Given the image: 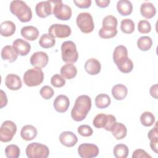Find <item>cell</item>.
<instances>
[{"mask_svg": "<svg viewBox=\"0 0 158 158\" xmlns=\"http://www.w3.org/2000/svg\"><path fill=\"white\" fill-rule=\"evenodd\" d=\"M91 107V99L87 95L78 96L71 110V117L75 121L83 120Z\"/></svg>", "mask_w": 158, "mask_h": 158, "instance_id": "cell-1", "label": "cell"}, {"mask_svg": "<svg viewBox=\"0 0 158 158\" xmlns=\"http://www.w3.org/2000/svg\"><path fill=\"white\" fill-rule=\"evenodd\" d=\"M9 9L11 13L17 16L22 22H28L32 18L31 8L23 1H12L10 4Z\"/></svg>", "mask_w": 158, "mask_h": 158, "instance_id": "cell-2", "label": "cell"}, {"mask_svg": "<svg viewBox=\"0 0 158 158\" xmlns=\"http://www.w3.org/2000/svg\"><path fill=\"white\" fill-rule=\"evenodd\" d=\"M62 60L67 63H75L78 58V53L75 44L72 41H66L61 45Z\"/></svg>", "mask_w": 158, "mask_h": 158, "instance_id": "cell-3", "label": "cell"}, {"mask_svg": "<svg viewBox=\"0 0 158 158\" xmlns=\"http://www.w3.org/2000/svg\"><path fill=\"white\" fill-rule=\"evenodd\" d=\"M23 81L28 86L40 85L44 80V73L41 69L34 67L27 70L23 74Z\"/></svg>", "mask_w": 158, "mask_h": 158, "instance_id": "cell-4", "label": "cell"}, {"mask_svg": "<svg viewBox=\"0 0 158 158\" xmlns=\"http://www.w3.org/2000/svg\"><path fill=\"white\" fill-rule=\"evenodd\" d=\"M25 152L28 158H47L49 155L48 147L39 143L29 144L27 146Z\"/></svg>", "mask_w": 158, "mask_h": 158, "instance_id": "cell-5", "label": "cell"}, {"mask_svg": "<svg viewBox=\"0 0 158 158\" xmlns=\"http://www.w3.org/2000/svg\"><path fill=\"white\" fill-rule=\"evenodd\" d=\"M76 23L81 31L84 33H89L94 28L93 17L88 12L80 13L77 17Z\"/></svg>", "mask_w": 158, "mask_h": 158, "instance_id": "cell-6", "label": "cell"}, {"mask_svg": "<svg viewBox=\"0 0 158 158\" xmlns=\"http://www.w3.org/2000/svg\"><path fill=\"white\" fill-rule=\"evenodd\" d=\"M54 3L53 7V14L54 16L60 20H68L72 17V9L71 7L65 4L62 1H51Z\"/></svg>", "mask_w": 158, "mask_h": 158, "instance_id": "cell-7", "label": "cell"}, {"mask_svg": "<svg viewBox=\"0 0 158 158\" xmlns=\"http://www.w3.org/2000/svg\"><path fill=\"white\" fill-rule=\"evenodd\" d=\"M17 126L10 120L4 121L0 128V140L2 142L7 143L11 141L16 133Z\"/></svg>", "mask_w": 158, "mask_h": 158, "instance_id": "cell-8", "label": "cell"}, {"mask_svg": "<svg viewBox=\"0 0 158 158\" xmlns=\"http://www.w3.org/2000/svg\"><path fill=\"white\" fill-rule=\"evenodd\" d=\"M48 33L54 38H64L69 37L71 35L72 31L70 27L67 25L54 23L49 27Z\"/></svg>", "mask_w": 158, "mask_h": 158, "instance_id": "cell-9", "label": "cell"}, {"mask_svg": "<svg viewBox=\"0 0 158 158\" xmlns=\"http://www.w3.org/2000/svg\"><path fill=\"white\" fill-rule=\"evenodd\" d=\"M99 148L94 144L83 143L78 148V155L82 158H93L99 154Z\"/></svg>", "mask_w": 158, "mask_h": 158, "instance_id": "cell-10", "label": "cell"}, {"mask_svg": "<svg viewBox=\"0 0 158 158\" xmlns=\"http://www.w3.org/2000/svg\"><path fill=\"white\" fill-rule=\"evenodd\" d=\"M30 60L32 66L41 69L46 66L48 63L49 57L46 52L38 51L31 55Z\"/></svg>", "mask_w": 158, "mask_h": 158, "instance_id": "cell-11", "label": "cell"}, {"mask_svg": "<svg viewBox=\"0 0 158 158\" xmlns=\"http://www.w3.org/2000/svg\"><path fill=\"white\" fill-rule=\"evenodd\" d=\"M12 46L17 54L21 56H27L31 49L30 44L21 38L15 40L13 41Z\"/></svg>", "mask_w": 158, "mask_h": 158, "instance_id": "cell-12", "label": "cell"}, {"mask_svg": "<svg viewBox=\"0 0 158 158\" xmlns=\"http://www.w3.org/2000/svg\"><path fill=\"white\" fill-rule=\"evenodd\" d=\"M49 1L39 2L35 7L36 15L40 18H45L52 14V6Z\"/></svg>", "mask_w": 158, "mask_h": 158, "instance_id": "cell-13", "label": "cell"}, {"mask_svg": "<svg viewBox=\"0 0 158 158\" xmlns=\"http://www.w3.org/2000/svg\"><path fill=\"white\" fill-rule=\"evenodd\" d=\"M70 101L67 96L64 94L57 96L54 101L53 106L54 109L59 112L64 113L66 112L69 107Z\"/></svg>", "mask_w": 158, "mask_h": 158, "instance_id": "cell-14", "label": "cell"}, {"mask_svg": "<svg viewBox=\"0 0 158 158\" xmlns=\"http://www.w3.org/2000/svg\"><path fill=\"white\" fill-rule=\"evenodd\" d=\"M59 141L62 145L68 148H71L77 144L78 138L73 132L65 131L60 133L59 136Z\"/></svg>", "mask_w": 158, "mask_h": 158, "instance_id": "cell-15", "label": "cell"}, {"mask_svg": "<svg viewBox=\"0 0 158 158\" xmlns=\"http://www.w3.org/2000/svg\"><path fill=\"white\" fill-rule=\"evenodd\" d=\"M6 86L10 90H19L22 86V82L19 76L14 73L8 74L5 79Z\"/></svg>", "mask_w": 158, "mask_h": 158, "instance_id": "cell-16", "label": "cell"}, {"mask_svg": "<svg viewBox=\"0 0 158 158\" xmlns=\"http://www.w3.org/2000/svg\"><path fill=\"white\" fill-rule=\"evenodd\" d=\"M85 69L86 72L91 75L98 74L101 69V65L98 60L95 58L88 59L85 64Z\"/></svg>", "mask_w": 158, "mask_h": 158, "instance_id": "cell-17", "label": "cell"}, {"mask_svg": "<svg viewBox=\"0 0 158 158\" xmlns=\"http://www.w3.org/2000/svg\"><path fill=\"white\" fill-rule=\"evenodd\" d=\"M128 58V51L125 46L119 45L115 47L113 53V60L117 65Z\"/></svg>", "mask_w": 158, "mask_h": 158, "instance_id": "cell-18", "label": "cell"}, {"mask_svg": "<svg viewBox=\"0 0 158 158\" xmlns=\"http://www.w3.org/2000/svg\"><path fill=\"white\" fill-rule=\"evenodd\" d=\"M20 33L25 39L29 41H34L36 40L39 36V31L38 28L32 25L23 27L21 29Z\"/></svg>", "mask_w": 158, "mask_h": 158, "instance_id": "cell-19", "label": "cell"}, {"mask_svg": "<svg viewBox=\"0 0 158 158\" xmlns=\"http://www.w3.org/2000/svg\"><path fill=\"white\" fill-rule=\"evenodd\" d=\"M1 58L4 60H7L9 62H13L17 59L18 54L15 52L13 46L7 45L3 47L1 53Z\"/></svg>", "mask_w": 158, "mask_h": 158, "instance_id": "cell-20", "label": "cell"}, {"mask_svg": "<svg viewBox=\"0 0 158 158\" xmlns=\"http://www.w3.org/2000/svg\"><path fill=\"white\" fill-rule=\"evenodd\" d=\"M36 128L31 125H26L23 126L20 131L21 138L26 141L33 139L37 135Z\"/></svg>", "mask_w": 158, "mask_h": 158, "instance_id": "cell-21", "label": "cell"}, {"mask_svg": "<svg viewBox=\"0 0 158 158\" xmlns=\"http://www.w3.org/2000/svg\"><path fill=\"white\" fill-rule=\"evenodd\" d=\"M60 75L65 79H72L77 75V67L72 63H67L60 69Z\"/></svg>", "mask_w": 158, "mask_h": 158, "instance_id": "cell-22", "label": "cell"}, {"mask_svg": "<svg viewBox=\"0 0 158 158\" xmlns=\"http://www.w3.org/2000/svg\"><path fill=\"white\" fill-rule=\"evenodd\" d=\"M140 12L142 16L146 19H151L156 15V9L152 3L145 2L141 5Z\"/></svg>", "mask_w": 158, "mask_h": 158, "instance_id": "cell-23", "label": "cell"}, {"mask_svg": "<svg viewBox=\"0 0 158 158\" xmlns=\"http://www.w3.org/2000/svg\"><path fill=\"white\" fill-rule=\"evenodd\" d=\"M117 9L120 15H129L132 12L133 5L128 0H120L117 3Z\"/></svg>", "mask_w": 158, "mask_h": 158, "instance_id": "cell-24", "label": "cell"}, {"mask_svg": "<svg viewBox=\"0 0 158 158\" xmlns=\"http://www.w3.org/2000/svg\"><path fill=\"white\" fill-rule=\"evenodd\" d=\"M15 23L10 20H6L1 23L0 26V33L2 36L8 37L12 36L15 31Z\"/></svg>", "mask_w": 158, "mask_h": 158, "instance_id": "cell-25", "label": "cell"}, {"mask_svg": "<svg viewBox=\"0 0 158 158\" xmlns=\"http://www.w3.org/2000/svg\"><path fill=\"white\" fill-rule=\"evenodd\" d=\"M127 88L122 84H117L113 86L112 88V94L114 99L116 100H122L127 95Z\"/></svg>", "mask_w": 158, "mask_h": 158, "instance_id": "cell-26", "label": "cell"}, {"mask_svg": "<svg viewBox=\"0 0 158 158\" xmlns=\"http://www.w3.org/2000/svg\"><path fill=\"white\" fill-rule=\"evenodd\" d=\"M111 132L117 139H122L126 136L127 129L124 124L120 122H116L113 127Z\"/></svg>", "mask_w": 158, "mask_h": 158, "instance_id": "cell-27", "label": "cell"}, {"mask_svg": "<svg viewBox=\"0 0 158 158\" xmlns=\"http://www.w3.org/2000/svg\"><path fill=\"white\" fill-rule=\"evenodd\" d=\"M102 25V28L104 30H107V31L115 30H117V20L116 17H115L113 15H107L103 19Z\"/></svg>", "mask_w": 158, "mask_h": 158, "instance_id": "cell-28", "label": "cell"}, {"mask_svg": "<svg viewBox=\"0 0 158 158\" xmlns=\"http://www.w3.org/2000/svg\"><path fill=\"white\" fill-rule=\"evenodd\" d=\"M38 43L40 46L43 48L48 49L54 46L56 43V40L55 38L51 36L50 34L44 33L41 36Z\"/></svg>", "mask_w": 158, "mask_h": 158, "instance_id": "cell-29", "label": "cell"}, {"mask_svg": "<svg viewBox=\"0 0 158 158\" xmlns=\"http://www.w3.org/2000/svg\"><path fill=\"white\" fill-rule=\"evenodd\" d=\"M110 98L106 94H99L95 98V104L99 109H105L110 104Z\"/></svg>", "mask_w": 158, "mask_h": 158, "instance_id": "cell-30", "label": "cell"}, {"mask_svg": "<svg viewBox=\"0 0 158 158\" xmlns=\"http://www.w3.org/2000/svg\"><path fill=\"white\" fill-rule=\"evenodd\" d=\"M152 44V41L149 36H143L137 40L138 48L143 51H146L150 49Z\"/></svg>", "mask_w": 158, "mask_h": 158, "instance_id": "cell-31", "label": "cell"}, {"mask_svg": "<svg viewBox=\"0 0 158 158\" xmlns=\"http://www.w3.org/2000/svg\"><path fill=\"white\" fill-rule=\"evenodd\" d=\"M128 153V148L125 144H118L114 148V155L116 158H126Z\"/></svg>", "mask_w": 158, "mask_h": 158, "instance_id": "cell-32", "label": "cell"}, {"mask_svg": "<svg viewBox=\"0 0 158 158\" xmlns=\"http://www.w3.org/2000/svg\"><path fill=\"white\" fill-rule=\"evenodd\" d=\"M120 29L124 33L130 34L135 30V23L131 19H123L120 23Z\"/></svg>", "mask_w": 158, "mask_h": 158, "instance_id": "cell-33", "label": "cell"}, {"mask_svg": "<svg viewBox=\"0 0 158 158\" xmlns=\"http://www.w3.org/2000/svg\"><path fill=\"white\" fill-rule=\"evenodd\" d=\"M140 122L145 127H151L155 122V117L151 112H144L140 116Z\"/></svg>", "mask_w": 158, "mask_h": 158, "instance_id": "cell-34", "label": "cell"}, {"mask_svg": "<svg viewBox=\"0 0 158 158\" xmlns=\"http://www.w3.org/2000/svg\"><path fill=\"white\" fill-rule=\"evenodd\" d=\"M20 154L19 147L15 144H10L5 148V154L8 158H18Z\"/></svg>", "mask_w": 158, "mask_h": 158, "instance_id": "cell-35", "label": "cell"}, {"mask_svg": "<svg viewBox=\"0 0 158 158\" xmlns=\"http://www.w3.org/2000/svg\"><path fill=\"white\" fill-rule=\"evenodd\" d=\"M107 121V115L101 113L95 116L93 119V124L97 128H104Z\"/></svg>", "mask_w": 158, "mask_h": 158, "instance_id": "cell-36", "label": "cell"}, {"mask_svg": "<svg viewBox=\"0 0 158 158\" xmlns=\"http://www.w3.org/2000/svg\"><path fill=\"white\" fill-rule=\"evenodd\" d=\"M118 70L124 73H128L132 71L133 69V63L130 58H127L121 63L116 65Z\"/></svg>", "mask_w": 158, "mask_h": 158, "instance_id": "cell-37", "label": "cell"}, {"mask_svg": "<svg viewBox=\"0 0 158 158\" xmlns=\"http://www.w3.org/2000/svg\"><path fill=\"white\" fill-rule=\"evenodd\" d=\"M51 85L56 88H60L65 85V80L59 74H55L51 78Z\"/></svg>", "mask_w": 158, "mask_h": 158, "instance_id": "cell-38", "label": "cell"}, {"mask_svg": "<svg viewBox=\"0 0 158 158\" xmlns=\"http://www.w3.org/2000/svg\"><path fill=\"white\" fill-rule=\"evenodd\" d=\"M138 30L141 33H148L151 30V25L146 20H141L138 22Z\"/></svg>", "mask_w": 158, "mask_h": 158, "instance_id": "cell-39", "label": "cell"}, {"mask_svg": "<svg viewBox=\"0 0 158 158\" xmlns=\"http://www.w3.org/2000/svg\"><path fill=\"white\" fill-rule=\"evenodd\" d=\"M40 93L42 98H43L44 99H49L53 96L54 91L51 86L45 85L41 88Z\"/></svg>", "mask_w": 158, "mask_h": 158, "instance_id": "cell-40", "label": "cell"}, {"mask_svg": "<svg viewBox=\"0 0 158 158\" xmlns=\"http://www.w3.org/2000/svg\"><path fill=\"white\" fill-rule=\"evenodd\" d=\"M78 133L82 136L88 137L93 135V131L91 127L88 125H81L78 127Z\"/></svg>", "mask_w": 158, "mask_h": 158, "instance_id": "cell-41", "label": "cell"}, {"mask_svg": "<svg viewBox=\"0 0 158 158\" xmlns=\"http://www.w3.org/2000/svg\"><path fill=\"white\" fill-rule=\"evenodd\" d=\"M117 34V30L114 31H107L103 30L102 28L99 31V35L101 38L104 39H109L113 38Z\"/></svg>", "mask_w": 158, "mask_h": 158, "instance_id": "cell-42", "label": "cell"}, {"mask_svg": "<svg viewBox=\"0 0 158 158\" xmlns=\"http://www.w3.org/2000/svg\"><path fill=\"white\" fill-rule=\"evenodd\" d=\"M132 158H151V156L148 154L144 150L141 149H137L133 152Z\"/></svg>", "mask_w": 158, "mask_h": 158, "instance_id": "cell-43", "label": "cell"}, {"mask_svg": "<svg viewBox=\"0 0 158 158\" xmlns=\"http://www.w3.org/2000/svg\"><path fill=\"white\" fill-rule=\"evenodd\" d=\"M116 118L115 117L111 115V114H108L107 115V121L106 126L104 127V129L106 130L107 131H111L113 127L114 126L115 123H116Z\"/></svg>", "mask_w": 158, "mask_h": 158, "instance_id": "cell-44", "label": "cell"}, {"mask_svg": "<svg viewBox=\"0 0 158 158\" xmlns=\"http://www.w3.org/2000/svg\"><path fill=\"white\" fill-rule=\"evenodd\" d=\"M73 2L75 4V5L77 7L81 9L88 8L91 6V0H79V1L73 0Z\"/></svg>", "mask_w": 158, "mask_h": 158, "instance_id": "cell-45", "label": "cell"}, {"mask_svg": "<svg viewBox=\"0 0 158 158\" xmlns=\"http://www.w3.org/2000/svg\"><path fill=\"white\" fill-rule=\"evenodd\" d=\"M148 137L150 141H158L157 127L156 125L153 128L149 130L148 134Z\"/></svg>", "mask_w": 158, "mask_h": 158, "instance_id": "cell-46", "label": "cell"}, {"mask_svg": "<svg viewBox=\"0 0 158 158\" xmlns=\"http://www.w3.org/2000/svg\"><path fill=\"white\" fill-rule=\"evenodd\" d=\"M1 92V108L4 107V106H6L7 104V98L6 96V93L4 92V91H2V89H1L0 91Z\"/></svg>", "mask_w": 158, "mask_h": 158, "instance_id": "cell-47", "label": "cell"}, {"mask_svg": "<svg viewBox=\"0 0 158 158\" xmlns=\"http://www.w3.org/2000/svg\"><path fill=\"white\" fill-rule=\"evenodd\" d=\"M95 2L98 7L104 8L109 6L110 3V0H96Z\"/></svg>", "mask_w": 158, "mask_h": 158, "instance_id": "cell-48", "label": "cell"}, {"mask_svg": "<svg viewBox=\"0 0 158 158\" xmlns=\"http://www.w3.org/2000/svg\"><path fill=\"white\" fill-rule=\"evenodd\" d=\"M150 94L155 99H157V84L152 85L149 90Z\"/></svg>", "mask_w": 158, "mask_h": 158, "instance_id": "cell-49", "label": "cell"}, {"mask_svg": "<svg viewBox=\"0 0 158 158\" xmlns=\"http://www.w3.org/2000/svg\"><path fill=\"white\" fill-rule=\"evenodd\" d=\"M157 144L158 141H150V147L156 154H157Z\"/></svg>", "mask_w": 158, "mask_h": 158, "instance_id": "cell-50", "label": "cell"}]
</instances>
